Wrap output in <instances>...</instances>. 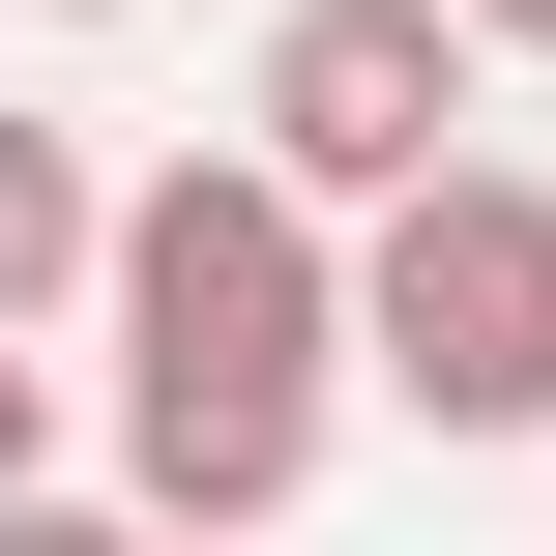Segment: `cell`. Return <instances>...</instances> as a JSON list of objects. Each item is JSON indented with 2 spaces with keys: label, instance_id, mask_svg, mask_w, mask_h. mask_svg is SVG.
Wrapping results in <instances>:
<instances>
[{
  "label": "cell",
  "instance_id": "7",
  "mask_svg": "<svg viewBox=\"0 0 556 556\" xmlns=\"http://www.w3.org/2000/svg\"><path fill=\"white\" fill-rule=\"evenodd\" d=\"M440 29H469V88H498V59H556V0H440Z\"/></svg>",
  "mask_w": 556,
  "mask_h": 556
},
{
  "label": "cell",
  "instance_id": "5",
  "mask_svg": "<svg viewBox=\"0 0 556 556\" xmlns=\"http://www.w3.org/2000/svg\"><path fill=\"white\" fill-rule=\"evenodd\" d=\"M0 498H59V352H0Z\"/></svg>",
  "mask_w": 556,
  "mask_h": 556
},
{
  "label": "cell",
  "instance_id": "8",
  "mask_svg": "<svg viewBox=\"0 0 556 556\" xmlns=\"http://www.w3.org/2000/svg\"><path fill=\"white\" fill-rule=\"evenodd\" d=\"M29 29H117V0H29Z\"/></svg>",
  "mask_w": 556,
  "mask_h": 556
},
{
  "label": "cell",
  "instance_id": "6",
  "mask_svg": "<svg viewBox=\"0 0 556 556\" xmlns=\"http://www.w3.org/2000/svg\"><path fill=\"white\" fill-rule=\"evenodd\" d=\"M0 556H176V528H117V498H0Z\"/></svg>",
  "mask_w": 556,
  "mask_h": 556
},
{
  "label": "cell",
  "instance_id": "1",
  "mask_svg": "<svg viewBox=\"0 0 556 556\" xmlns=\"http://www.w3.org/2000/svg\"><path fill=\"white\" fill-rule=\"evenodd\" d=\"M88 323H117V528L264 556L323 498V440H352V235L323 205H264L235 147H176V176L88 205Z\"/></svg>",
  "mask_w": 556,
  "mask_h": 556
},
{
  "label": "cell",
  "instance_id": "2",
  "mask_svg": "<svg viewBox=\"0 0 556 556\" xmlns=\"http://www.w3.org/2000/svg\"><path fill=\"white\" fill-rule=\"evenodd\" d=\"M352 410H410V440H556V176L528 147H469V176H410V205L352 235Z\"/></svg>",
  "mask_w": 556,
  "mask_h": 556
},
{
  "label": "cell",
  "instance_id": "4",
  "mask_svg": "<svg viewBox=\"0 0 556 556\" xmlns=\"http://www.w3.org/2000/svg\"><path fill=\"white\" fill-rule=\"evenodd\" d=\"M88 205H117V176H88L59 117H0V352H29V323H88Z\"/></svg>",
  "mask_w": 556,
  "mask_h": 556
},
{
  "label": "cell",
  "instance_id": "3",
  "mask_svg": "<svg viewBox=\"0 0 556 556\" xmlns=\"http://www.w3.org/2000/svg\"><path fill=\"white\" fill-rule=\"evenodd\" d=\"M469 29L440 0H264V59H235V176L264 205H323V235H381L410 176H469Z\"/></svg>",
  "mask_w": 556,
  "mask_h": 556
}]
</instances>
